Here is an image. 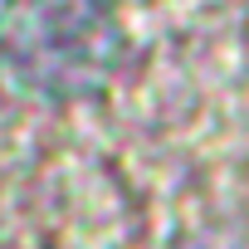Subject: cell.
<instances>
[{
    "label": "cell",
    "instance_id": "1",
    "mask_svg": "<svg viewBox=\"0 0 249 249\" xmlns=\"http://www.w3.org/2000/svg\"><path fill=\"white\" fill-rule=\"evenodd\" d=\"M0 54L20 83L73 93L103 78L112 59V20L98 0H10Z\"/></svg>",
    "mask_w": 249,
    "mask_h": 249
}]
</instances>
